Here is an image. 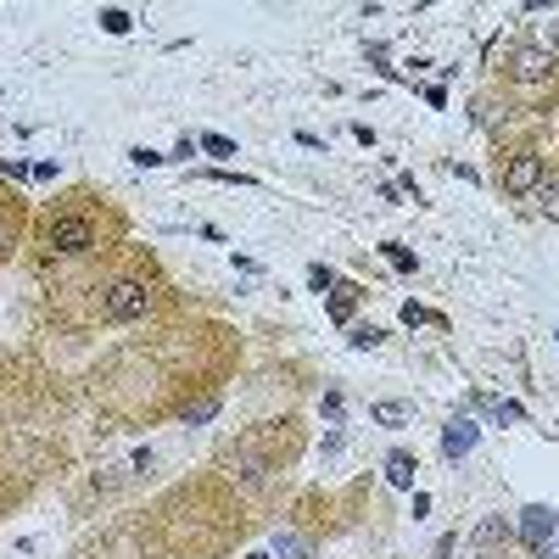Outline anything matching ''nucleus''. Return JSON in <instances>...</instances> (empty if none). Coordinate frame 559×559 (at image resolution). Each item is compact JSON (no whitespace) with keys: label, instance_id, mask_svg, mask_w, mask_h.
Instances as JSON below:
<instances>
[{"label":"nucleus","instance_id":"nucleus-6","mask_svg":"<svg viewBox=\"0 0 559 559\" xmlns=\"http://www.w3.org/2000/svg\"><path fill=\"white\" fill-rule=\"evenodd\" d=\"M521 532H526V543H543V537L554 532V509L532 503V509H526V521H521Z\"/></svg>","mask_w":559,"mask_h":559},{"label":"nucleus","instance_id":"nucleus-11","mask_svg":"<svg viewBox=\"0 0 559 559\" xmlns=\"http://www.w3.org/2000/svg\"><path fill=\"white\" fill-rule=\"evenodd\" d=\"M102 23H107L112 34H129V17H123V12H102Z\"/></svg>","mask_w":559,"mask_h":559},{"label":"nucleus","instance_id":"nucleus-10","mask_svg":"<svg viewBox=\"0 0 559 559\" xmlns=\"http://www.w3.org/2000/svg\"><path fill=\"white\" fill-rule=\"evenodd\" d=\"M202 146H207V152H218V157H229V152H236V146H229V140H224V134H207V140H202Z\"/></svg>","mask_w":559,"mask_h":559},{"label":"nucleus","instance_id":"nucleus-1","mask_svg":"<svg viewBox=\"0 0 559 559\" xmlns=\"http://www.w3.org/2000/svg\"><path fill=\"white\" fill-rule=\"evenodd\" d=\"M157 308V286L140 269H123V274H112L107 286H102V302H96V313L107 319V324H134V319H146Z\"/></svg>","mask_w":559,"mask_h":559},{"label":"nucleus","instance_id":"nucleus-5","mask_svg":"<svg viewBox=\"0 0 559 559\" xmlns=\"http://www.w3.org/2000/svg\"><path fill=\"white\" fill-rule=\"evenodd\" d=\"M17 236H23V207H17V202H7V197H0V258H12Z\"/></svg>","mask_w":559,"mask_h":559},{"label":"nucleus","instance_id":"nucleus-13","mask_svg":"<svg viewBox=\"0 0 559 559\" xmlns=\"http://www.w3.org/2000/svg\"><path fill=\"white\" fill-rule=\"evenodd\" d=\"M532 559H554V554H543V548H532Z\"/></svg>","mask_w":559,"mask_h":559},{"label":"nucleus","instance_id":"nucleus-2","mask_svg":"<svg viewBox=\"0 0 559 559\" xmlns=\"http://www.w3.org/2000/svg\"><path fill=\"white\" fill-rule=\"evenodd\" d=\"M45 247H51L57 258H84V252L102 247V229H96V218H90V213L62 207L51 224H45Z\"/></svg>","mask_w":559,"mask_h":559},{"label":"nucleus","instance_id":"nucleus-12","mask_svg":"<svg viewBox=\"0 0 559 559\" xmlns=\"http://www.w3.org/2000/svg\"><path fill=\"white\" fill-rule=\"evenodd\" d=\"M331 313H336V319H347V313H353V286H347V292L331 302Z\"/></svg>","mask_w":559,"mask_h":559},{"label":"nucleus","instance_id":"nucleus-4","mask_svg":"<svg viewBox=\"0 0 559 559\" xmlns=\"http://www.w3.org/2000/svg\"><path fill=\"white\" fill-rule=\"evenodd\" d=\"M559 62H554V51H543V45H521L515 57H509V73H515L521 84H537V79H548Z\"/></svg>","mask_w":559,"mask_h":559},{"label":"nucleus","instance_id":"nucleus-3","mask_svg":"<svg viewBox=\"0 0 559 559\" xmlns=\"http://www.w3.org/2000/svg\"><path fill=\"white\" fill-rule=\"evenodd\" d=\"M498 185H503V197H532L537 185H543V157H532V152L509 157L503 174H498Z\"/></svg>","mask_w":559,"mask_h":559},{"label":"nucleus","instance_id":"nucleus-7","mask_svg":"<svg viewBox=\"0 0 559 559\" xmlns=\"http://www.w3.org/2000/svg\"><path fill=\"white\" fill-rule=\"evenodd\" d=\"M369 414H376L381 426H408V419H414V403H376Z\"/></svg>","mask_w":559,"mask_h":559},{"label":"nucleus","instance_id":"nucleus-9","mask_svg":"<svg viewBox=\"0 0 559 559\" xmlns=\"http://www.w3.org/2000/svg\"><path fill=\"white\" fill-rule=\"evenodd\" d=\"M386 476H392L397 487H414V459H408V453H392V459H386Z\"/></svg>","mask_w":559,"mask_h":559},{"label":"nucleus","instance_id":"nucleus-8","mask_svg":"<svg viewBox=\"0 0 559 559\" xmlns=\"http://www.w3.org/2000/svg\"><path fill=\"white\" fill-rule=\"evenodd\" d=\"M471 442H476V431H471V419H453V426H448V442H442V448H448V453H464V448H471Z\"/></svg>","mask_w":559,"mask_h":559}]
</instances>
